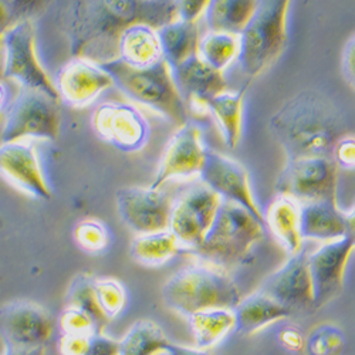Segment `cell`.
<instances>
[{
	"instance_id": "cell-46",
	"label": "cell",
	"mask_w": 355,
	"mask_h": 355,
	"mask_svg": "<svg viewBox=\"0 0 355 355\" xmlns=\"http://www.w3.org/2000/svg\"><path fill=\"white\" fill-rule=\"evenodd\" d=\"M16 23L17 21L15 20L10 10L6 8V5L2 2V0H0V33H5Z\"/></svg>"
},
{
	"instance_id": "cell-7",
	"label": "cell",
	"mask_w": 355,
	"mask_h": 355,
	"mask_svg": "<svg viewBox=\"0 0 355 355\" xmlns=\"http://www.w3.org/2000/svg\"><path fill=\"white\" fill-rule=\"evenodd\" d=\"M58 101L44 93L21 87L3 123L2 142L24 139L55 141L60 132Z\"/></svg>"
},
{
	"instance_id": "cell-20",
	"label": "cell",
	"mask_w": 355,
	"mask_h": 355,
	"mask_svg": "<svg viewBox=\"0 0 355 355\" xmlns=\"http://www.w3.org/2000/svg\"><path fill=\"white\" fill-rule=\"evenodd\" d=\"M171 73L185 103L203 105L206 100L229 90L223 71L206 64L198 54L171 69Z\"/></svg>"
},
{
	"instance_id": "cell-16",
	"label": "cell",
	"mask_w": 355,
	"mask_h": 355,
	"mask_svg": "<svg viewBox=\"0 0 355 355\" xmlns=\"http://www.w3.org/2000/svg\"><path fill=\"white\" fill-rule=\"evenodd\" d=\"M206 151L200 127L191 121L181 125L165 148L151 188L159 189L168 181L199 175Z\"/></svg>"
},
{
	"instance_id": "cell-3",
	"label": "cell",
	"mask_w": 355,
	"mask_h": 355,
	"mask_svg": "<svg viewBox=\"0 0 355 355\" xmlns=\"http://www.w3.org/2000/svg\"><path fill=\"white\" fill-rule=\"evenodd\" d=\"M100 66L111 76L114 87L130 100L148 107L180 127L189 121L187 103L178 92L171 67L165 60L151 67L138 69L114 57L100 62Z\"/></svg>"
},
{
	"instance_id": "cell-33",
	"label": "cell",
	"mask_w": 355,
	"mask_h": 355,
	"mask_svg": "<svg viewBox=\"0 0 355 355\" xmlns=\"http://www.w3.org/2000/svg\"><path fill=\"white\" fill-rule=\"evenodd\" d=\"M94 279L96 277H93L88 273L76 275L67 288L64 306L77 307L80 310L87 311L88 314H92L104 327L108 321L104 317V314L98 306L97 297H96Z\"/></svg>"
},
{
	"instance_id": "cell-41",
	"label": "cell",
	"mask_w": 355,
	"mask_h": 355,
	"mask_svg": "<svg viewBox=\"0 0 355 355\" xmlns=\"http://www.w3.org/2000/svg\"><path fill=\"white\" fill-rule=\"evenodd\" d=\"M280 345L290 352H299L306 347V340L300 329L294 325H286L279 333L277 337Z\"/></svg>"
},
{
	"instance_id": "cell-1",
	"label": "cell",
	"mask_w": 355,
	"mask_h": 355,
	"mask_svg": "<svg viewBox=\"0 0 355 355\" xmlns=\"http://www.w3.org/2000/svg\"><path fill=\"white\" fill-rule=\"evenodd\" d=\"M269 131L287 159L331 157L336 142L347 134V121L329 96L303 90L270 116Z\"/></svg>"
},
{
	"instance_id": "cell-2",
	"label": "cell",
	"mask_w": 355,
	"mask_h": 355,
	"mask_svg": "<svg viewBox=\"0 0 355 355\" xmlns=\"http://www.w3.org/2000/svg\"><path fill=\"white\" fill-rule=\"evenodd\" d=\"M264 238V223L243 206L222 200L203 243L188 252L198 261L229 272L248 263Z\"/></svg>"
},
{
	"instance_id": "cell-38",
	"label": "cell",
	"mask_w": 355,
	"mask_h": 355,
	"mask_svg": "<svg viewBox=\"0 0 355 355\" xmlns=\"http://www.w3.org/2000/svg\"><path fill=\"white\" fill-rule=\"evenodd\" d=\"M2 2L19 23L24 20H32L46 8L49 0H2Z\"/></svg>"
},
{
	"instance_id": "cell-44",
	"label": "cell",
	"mask_w": 355,
	"mask_h": 355,
	"mask_svg": "<svg viewBox=\"0 0 355 355\" xmlns=\"http://www.w3.org/2000/svg\"><path fill=\"white\" fill-rule=\"evenodd\" d=\"M12 101L13 100L10 97L9 85L3 77H0V124L5 123V118L8 115Z\"/></svg>"
},
{
	"instance_id": "cell-17",
	"label": "cell",
	"mask_w": 355,
	"mask_h": 355,
	"mask_svg": "<svg viewBox=\"0 0 355 355\" xmlns=\"http://www.w3.org/2000/svg\"><path fill=\"white\" fill-rule=\"evenodd\" d=\"M354 250L352 242L344 236L341 239L325 242L320 249L309 254L315 310L333 302L341 293L347 266Z\"/></svg>"
},
{
	"instance_id": "cell-26",
	"label": "cell",
	"mask_w": 355,
	"mask_h": 355,
	"mask_svg": "<svg viewBox=\"0 0 355 355\" xmlns=\"http://www.w3.org/2000/svg\"><path fill=\"white\" fill-rule=\"evenodd\" d=\"M164 60L171 69L198 54L200 33L198 21L175 19L157 28Z\"/></svg>"
},
{
	"instance_id": "cell-23",
	"label": "cell",
	"mask_w": 355,
	"mask_h": 355,
	"mask_svg": "<svg viewBox=\"0 0 355 355\" xmlns=\"http://www.w3.org/2000/svg\"><path fill=\"white\" fill-rule=\"evenodd\" d=\"M344 212L338 203L307 202L302 203V233L304 241L333 242L345 236Z\"/></svg>"
},
{
	"instance_id": "cell-34",
	"label": "cell",
	"mask_w": 355,
	"mask_h": 355,
	"mask_svg": "<svg viewBox=\"0 0 355 355\" xmlns=\"http://www.w3.org/2000/svg\"><path fill=\"white\" fill-rule=\"evenodd\" d=\"M94 291L107 321L120 317L125 311L128 306V291L121 282L111 277L94 279Z\"/></svg>"
},
{
	"instance_id": "cell-52",
	"label": "cell",
	"mask_w": 355,
	"mask_h": 355,
	"mask_svg": "<svg viewBox=\"0 0 355 355\" xmlns=\"http://www.w3.org/2000/svg\"><path fill=\"white\" fill-rule=\"evenodd\" d=\"M3 226H5V222H3V218H2V216H0V230H2V229H3Z\"/></svg>"
},
{
	"instance_id": "cell-51",
	"label": "cell",
	"mask_w": 355,
	"mask_h": 355,
	"mask_svg": "<svg viewBox=\"0 0 355 355\" xmlns=\"http://www.w3.org/2000/svg\"><path fill=\"white\" fill-rule=\"evenodd\" d=\"M155 355H171L166 349H164V351H161V352H158V354H155Z\"/></svg>"
},
{
	"instance_id": "cell-19",
	"label": "cell",
	"mask_w": 355,
	"mask_h": 355,
	"mask_svg": "<svg viewBox=\"0 0 355 355\" xmlns=\"http://www.w3.org/2000/svg\"><path fill=\"white\" fill-rule=\"evenodd\" d=\"M259 290L286 306L291 313L315 310L309 254L302 250L297 254L290 256Z\"/></svg>"
},
{
	"instance_id": "cell-21",
	"label": "cell",
	"mask_w": 355,
	"mask_h": 355,
	"mask_svg": "<svg viewBox=\"0 0 355 355\" xmlns=\"http://www.w3.org/2000/svg\"><path fill=\"white\" fill-rule=\"evenodd\" d=\"M264 225L269 227L277 242L290 254L303 250L304 238L302 233V203L295 199L279 195L263 212Z\"/></svg>"
},
{
	"instance_id": "cell-28",
	"label": "cell",
	"mask_w": 355,
	"mask_h": 355,
	"mask_svg": "<svg viewBox=\"0 0 355 355\" xmlns=\"http://www.w3.org/2000/svg\"><path fill=\"white\" fill-rule=\"evenodd\" d=\"M196 348L209 349L236 331V314L233 309H212L198 311L188 317Z\"/></svg>"
},
{
	"instance_id": "cell-31",
	"label": "cell",
	"mask_w": 355,
	"mask_h": 355,
	"mask_svg": "<svg viewBox=\"0 0 355 355\" xmlns=\"http://www.w3.org/2000/svg\"><path fill=\"white\" fill-rule=\"evenodd\" d=\"M241 53V37L232 33L208 32L199 40L198 55L211 67L223 71Z\"/></svg>"
},
{
	"instance_id": "cell-47",
	"label": "cell",
	"mask_w": 355,
	"mask_h": 355,
	"mask_svg": "<svg viewBox=\"0 0 355 355\" xmlns=\"http://www.w3.org/2000/svg\"><path fill=\"white\" fill-rule=\"evenodd\" d=\"M3 355H46L44 347L26 348V347H5Z\"/></svg>"
},
{
	"instance_id": "cell-49",
	"label": "cell",
	"mask_w": 355,
	"mask_h": 355,
	"mask_svg": "<svg viewBox=\"0 0 355 355\" xmlns=\"http://www.w3.org/2000/svg\"><path fill=\"white\" fill-rule=\"evenodd\" d=\"M3 73V60H2V53H0V77H2Z\"/></svg>"
},
{
	"instance_id": "cell-22",
	"label": "cell",
	"mask_w": 355,
	"mask_h": 355,
	"mask_svg": "<svg viewBox=\"0 0 355 355\" xmlns=\"http://www.w3.org/2000/svg\"><path fill=\"white\" fill-rule=\"evenodd\" d=\"M116 57L138 69L151 67L162 62L164 54L157 28L145 23L125 27L116 40Z\"/></svg>"
},
{
	"instance_id": "cell-4",
	"label": "cell",
	"mask_w": 355,
	"mask_h": 355,
	"mask_svg": "<svg viewBox=\"0 0 355 355\" xmlns=\"http://www.w3.org/2000/svg\"><path fill=\"white\" fill-rule=\"evenodd\" d=\"M162 299L171 310L188 318L203 310L234 309L242 294L227 272L198 261L176 272L164 284Z\"/></svg>"
},
{
	"instance_id": "cell-18",
	"label": "cell",
	"mask_w": 355,
	"mask_h": 355,
	"mask_svg": "<svg viewBox=\"0 0 355 355\" xmlns=\"http://www.w3.org/2000/svg\"><path fill=\"white\" fill-rule=\"evenodd\" d=\"M58 97L71 107H85L114 87L111 76L87 57H74L54 78Z\"/></svg>"
},
{
	"instance_id": "cell-9",
	"label": "cell",
	"mask_w": 355,
	"mask_h": 355,
	"mask_svg": "<svg viewBox=\"0 0 355 355\" xmlns=\"http://www.w3.org/2000/svg\"><path fill=\"white\" fill-rule=\"evenodd\" d=\"M2 60L5 80H15L21 87L60 100L54 81L42 67L35 43V28L31 20L13 24L3 33Z\"/></svg>"
},
{
	"instance_id": "cell-11",
	"label": "cell",
	"mask_w": 355,
	"mask_h": 355,
	"mask_svg": "<svg viewBox=\"0 0 355 355\" xmlns=\"http://www.w3.org/2000/svg\"><path fill=\"white\" fill-rule=\"evenodd\" d=\"M92 128L101 141L127 154L141 151L151 135L146 116L134 104L121 101L98 104L92 114Z\"/></svg>"
},
{
	"instance_id": "cell-12",
	"label": "cell",
	"mask_w": 355,
	"mask_h": 355,
	"mask_svg": "<svg viewBox=\"0 0 355 355\" xmlns=\"http://www.w3.org/2000/svg\"><path fill=\"white\" fill-rule=\"evenodd\" d=\"M115 202L123 223L137 234L169 229L173 200L161 188H121L116 191Z\"/></svg>"
},
{
	"instance_id": "cell-29",
	"label": "cell",
	"mask_w": 355,
	"mask_h": 355,
	"mask_svg": "<svg viewBox=\"0 0 355 355\" xmlns=\"http://www.w3.org/2000/svg\"><path fill=\"white\" fill-rule=\"evenodd\" d=\"M130 257L148 268L164 266L178 253L182 252V246L176 236L168 229L154 233L138 234L130 245Z\"/></svg>"
},
{
	"instance_id": "cell-50",
	"label": "cell",
	"mask_w": 355,
	"mask_h": 355,
	"mask_svg": "<svg viewBox=\"0 0 355 355\" xmlns=\"http://www.w3.org/2000/svg\"><path fill=\"white\" fill-rule=\"evenodd\" d=\"M2 43H3V33H0V53H2Z\"/></svg>"
},
{
	"instance_id": "cell-35",
	"label": "cell",
	"mask_w": 355,
	"mask_h": 355,
	"mask_svg": "<svg viewBox=\"0 0 355 355\" xmlns=\"http://www.w3.org/2000/svg\"><path fill=\"white\" fill-rule=\"evenodd\" d=\"M58 327L62 334H77V336H93L103 333V325L84 310L77 307L64 306L60 317H58Z\"/></svg>"
},
{
	"instance_id": "cell-10",
	"label": "cell",
	"mask_w": 355,
	"mask_h": 355,
	"mask_svg": "<svg viewBox=\"0 0 355 355\" xmlns=\"http://www.w3.org/2000/svg\"><path fill=\"white\" fill-rule=\"evenodd\" d=\"M222 198L205 184L195 185L176 198L172 205L169 230L176 236L182 252L199 248L209 233Z\"/></svg>"
},
{
	"instance_id": "cell-5",
	"label": "cell",
	"mask_w": 355,
	"mask_h": 355,
	"mask_svg": "<svg viewBox=\"0 0 355 355\" xmlns=\"http://www.w3.org/2000/svg\"><path fill=\"white\" fill-rule=\"evenodd\" d=\"M291 0H259L257 9L241 33L239 64L250 78L277 63L288 44Z\"/></svg>"
},
{
	"instance_id": "cell-43",
	"label": "cell",
	"mask_w": 355,
	"mask_h": 355,
	"mask_svg": "<svg viewBox=\"0 0 355 355\" xmlns=\"http://www.w3.org/2000/svg\"><path fill=\"white\" fill-rule=\"evenodd\" d=\"M341 69L344 78L355 90V36L347 43L343 51Z\"/></svg>"
},
{
	"instance_id": "cell-15",
	"label": "cell",
	"mask_w": 355,
	"mask_h": 355,
	"mask_svg": "<svg viewBox=\"0 0 355 355\" xmlns=\"http://www.w3.org/2000/svg\"><path fill=\"white\" fill-rule=\"evenodd\" d=\"M53 330V317L37 303L17 300L0 306V338L5 347H44Z\"/></svg>"
},
{
	"instance_id": "cell-14",
	"label": "cell",
	"mask_w": 355,
	"mask_h": 355,
	"mask_svg": "<svg viewBox=\"0 0 355 355\" xmlns=\"http://www.w3.org/2000/svg\"><path fill=\"white\" fill-rule=\"evenodd\" d=\"M0 176L20 192L37 200H50L53 188L33 144L24 141L0 145Z\"/></svg>"
},
{
	"instance_id": "cell-27",
	"label": "cell",
	"mask_w": 355,
	"mask_h": 355,
	"mask_svg": "<svg viewBox=\"0 0 355 355\" xmlns=\"http://www.w3.org/2000/svg\"><path fill=\"white\" fill-rule=\"evenodd\" d=\"M259 0H211L205 12V21L209 32L238 35L253 17Z\"/></svg>"
},
{
	"instance_id": "cell-48",
	"label": "cell",
	"mask_w": 355,
	"mask_h": 355,
	"mask_svg": "<svg viewBox=\"0 0 355 355\" xmlns=\"http://www.w3.org/2000/svg\"><path fill=\"white\" fill-rule=\"evenodd\" d=\"M344 218H345V236L352 242L354 248H355V203L352 205V208L348 212H344Z\"/></svg>"
},
{
	"instance_id": "cell-25",
	"label": "cell",
	"mask_w": 355,
	"mask_h": 355,
	"mask_svg": "<svg viewBox=\"0 0 355 355\" xmlns=\"http://www.w3.org/2000/svg\"><path fill=\"white\" fill-rule=\"evenodd\" d=\"M236 331L253 334L268 325L288 318L293 313L270 295L257 290L249 297L242 299L234 309Z\"/></svg>"
},
{
	"instance_id": "cell-36",
	"label": "cell",
	"mask_w": 355,
	"mask_h": 355,
	"mask_svg": "<svg viewBox=\"0 0 355 355\" xmlns=\"http://www.w3.org/2000/svg\"><path fill=\"white\" fill-rule=\"evenodd\" d=\"M306 347L310 355H340L344 348V336L333 325H322L313 331Z\"/></svg>"
},
{
	"instance_id": "cell-8",
	"label": "cell",
	"mask_w": 355,
	"mask_h": 355,
	"mask_svg": "<svg viewBox=\"0 0 355 355\" xmlns=\"http://www.w3.org/2000/svg\"><path fill=\"white\" fill-rule=\"evenodd\" d=\"M338 171L331 157L287 159L277 178L276 191L300 203H338Z\"/></svg>"
},
{
	"instance_id": "cell-32",
	"label": "cell",
	"mask_w": 355,
	"mask_h": 355,
	"mask_svg": "<svg viewBox=\"0 0 355 355\" xmlns=\"http://www.w3.org/2000/svg\"><path fill=\"white\" fill-rule=\"evenodd\" d=\"M73 239L80 250L87 254H104L112 243L107 225L96 218L78 220L73 227Z\"/></svg>"
},
{
	"instance_id": "cell-30",
	"label": "cell",
	"mask_w": 355,
	"mask_h": 355,
	"mask_svg": "<svg viewBox=\"0 0 355 355\" xmlns=\"http://www.w3.org/2000/svg\"><path fill=\"white\" fill-rule=\"evenodd\" d=\"M168 343V337L157 322L139 320L120 341V355H155L164 351Z\"/></svg>"
},
{
	"instance_id": "cell-24",
	"label": "cell",
	"mask_w": 355,
	"mask_h": 355,
	"mask_svg": "<svg viewBox=\"0 0 355 355\" xmlns=\"http://www.w3.org/2000/svg\"><path fill=\"white\" fill-rule=\"evenodd\" d=\"M248 85L239 92H225L203 103L220 130L223 142L230 150H234L243 137L245 120V97Z\"/></svg>"
},
{
	"instance_id": "cell-42",
	"label": "cell",
	"mask_w": 355,
	"mask_h": 355,
	"mask_svg": "<svg viewBox=\"0 0 355 355\" xmlns=\"http://www.w3.org/2000/svg\"><path fill=\"white\" fill-rule=\"evenodd\" d=\"M85 355H120V341L112 340L103 333L92 336L90 347Z\"/></svg>"
},
{
	"instance_id": "cell-37",
	"label": "cell",
	"mask_w": 355,
	"mask_h": 355,
	"mask_svg": "<svg viewBox=\"0 0 355 355\" xmlns=\"http://www.w3.org/2000/svg\"><path fill=\"white\" fill-rule=\"evenodd\" d=\"M331 158L338 169L354 171L355 169V135L345 134L341 137L331 153Z\"/></svg>"
},
{
	"instance_id": "cell-39",
	"label": "cell",
	"mask_w": 355,
	"mask_h": 355,
	"mask_svg": "<svg viewBox=\"0 0 355 355\" xmlns=\"http://www.w3.org/2000/svg\"><path fill=\"white\" fill-rule=\"evenodd\" d=\"M176 19L185 21H198L205 15L211 0H172Z\"/></svg>"
},
{
	"instance_id": "cell-13",
	"label": "cell",
	"mask_w": 355,
	"mask_h": 355,
	"mask_svg": "<svg viewBox=\"0 0 355 355\" xmlns=\"http://www.w3.org/2000/svg\"><path fill=\"white\" fill-rule=\"evenodd\" d=\"M202 184L215 191L223 200L238 203L264 223V216L253 193L249 171L238 161L208 148L202 171Z\"/></svg>"
},
{
	"instance_id": "cell-40",
	"label": "cell",
	"mask_w": 355,
	"mask_h": 355,
	"mask_svg": "<svg viewBox=\"0 0 355 355\" xmlns=\"http://www.w3.org/2000/svg\"><path fill=\"white\" fill-rule=\"evenodd\" d=\"M90 341L92 336L60 334V338H58V349H60L62 355H85L88 347H90Z\"/></svg>"
},
{
	"instance_id": "cell-45",
	"label": "cell",
	"mask_w": 355,
	"mask_h": 355,
	"mask_svg": "<svg viewBox=\"0 0 355 355\" xmlns=\"http://www.w3.org/2000/svg\"><path fill=\"white\" fill-rule=\"evenodd\" d=\"M165 349H166L171 355H209L208 352H206V349L178 345V344H173V343H171V341L168 343V345L165 347Z\"/></svg>"
},
{
	"instance_id": "cell-6",
	"label": "cell",
	"mask_w": 355,
	"mask_h": 355,
	"mask_svg": "<svg viewBox=\"0 0 355 355\" xmlns=\"http://www.w3.org/2000/svg\"><path fill=\"white\" fill-rule=\"evenodd\" d=\"M176 19L172 0H88L87 27L94 39H111L125 27L145 23L155 28Z\"/></svg>"
}]
</instances>
